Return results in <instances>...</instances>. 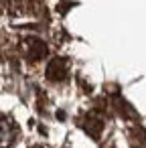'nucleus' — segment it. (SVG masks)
Masks as SVG:
<instances>
[{"label":"nucleus","mask_w":146,"mask_h":148,"mask_svg":"<svg viewBox=\"0 0 146 148\" xmlns=\"http://www.w3.org/2000/svg\"><path fill=\"white\" fill-rule=\"evenodd\" d=\"M33 148H43V146H33Z\"/></svg>","instance_id":"6"},{"label":"nucleus","mask_w":146,"mask_h":148,"mask_svg":"<svg viewBox=\"0 0 146 148\" xmlns=\"http://www.w3.org/2000/svg\"><path fill=\"white\" fill-rule=\"evenodd\" d=\"M128 142H130L132 148H146V130L140 128V126L132 128L130 134H128Z\"/></svg>","instance_id":"4"},{"label":"nucleus","mask_w":146,"mask_h":148,"mask_svg":"<svg viewBox=\"0 0 146 148\" xmlns=\"http://www.w3.org/2000/svg\"><path fill=\"white\" fill-rule=\"evenodd\" d=\"M23 51L31 61H39V59H43L47 55V45L43 41H39V39H27L23 43Z\"/></svg>","instance_id":"2"},{"label":"nucleus","mask_w":146,"mask_h":148,"mask_svg":"<svg viewBox=\"0 0 146 148\" xmlns=\"http://www.w3.org/2000/svg\"><path fill=\"white\" fill-rule=\"evenodd\" d=\"M83 128H85V132L89 134V136H93V138H97L99 134H101V128H104V122L97 118V116H93V114H89L87 118H85V122H83Z\"/></svg>","instance_id":"5"},{"label":"nucleus","mask_w":146,"mask_h":148,"mask_svg":"<svg viewBox=\"0 0 146 148\" xmlns=\"http://www.w3.org/2000/svg\"><path fill=\"white\" fill-rule=\"evenodd\" d=\"M16 136H19L16 124H14L10 118H6L4 114H0V148L12 146L14 140H16Z\"/></svg>","instance_id":"1"},{"label":"nucleus","mask_w":146,"mask_h":148,"mask_svg":"<svg viewBox=\"0 0 146 148\" xmlns=\"http://www.w3.org/2000/svg\"><path fill=\"white\" fill-rule=\"evenodd\" d=\"M47 77L51 81H63L67 77V61L61 59V57L53 59L49 63V67H47Z\"/></svg>","instance_id":"3"}]
</instances>
